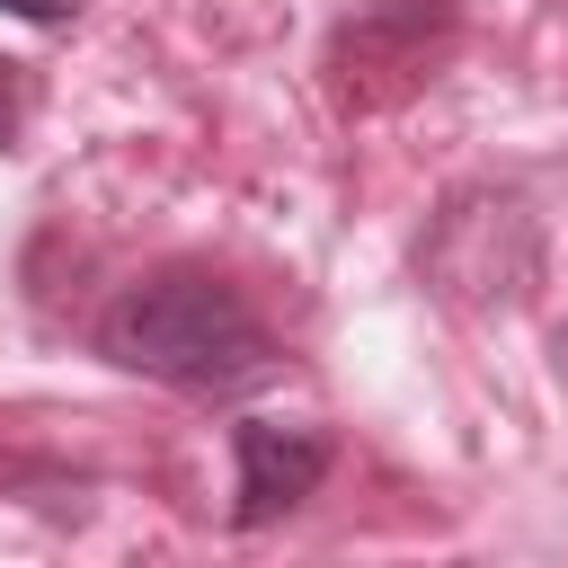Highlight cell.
Listing matches in <instances>:
<instances>
[{
  "mask_svg": "<svg viewBox=\"0 0 568 568\" xmlns=\"http://www.w3.org/2000/svg\"><path fill=\"white\" fill-rule=\"evenodd\" d=\"M98 355L169 390H240L275 364L266 320L213 266H151L98 311Z\"/></svg>",
  "mask_w": 568,
  "mask_h": 568,
  "instance_id": "obj_1",
  "label": "cell"
},
{
  "mask_svg": "<svg viewBox=\"0 0 568 568\" xmlns=\"http://www.w3.org/2000/svg\"><path fill=\"white\" fill-rule=\"evenodd\" d=\"M417 284L470 320H497V311H524L532 284H541V213L515 195V186H462L426 213V240H417Z\"/></svg>",
  "mask_w": 568,
  "mask_h": 568,
  "instance_id": "obj_2",
  "label": "cell"
},
{
  "mask_svg": "<svg viewBox=\"0 0 568 568\" xmlns=\"http://www.w3.org/2000/svg\"><path fill=\"white\" fill-rule=\"evenodd\" d=\"M462 44V0H346L328 44H320V80L346 115H382L399 98H417Z\"/></svg>",
  "mask_w": 568,
  "mask_h": 568,
  "instance_id": "obj_3",
  "label": "cell"
},
{
  "mask_svg": "<svg viewBox=\"0 0 568 568\" xmlns=\"http://www.w3.org/2000/svg\"><path fill=\"white\" fill-rule=\"evenodd\" d=\"M27 106H36V89H27V62H9V53H0V160L18 151V133H27Z\"/></svg>",
  "mask_w": 568,
  "mask_h": 568,
  "instance_id": "obj_5",
  "label": "cell"
},
{
  "mask_svg": "<svg viewBox=\"0 0 568 568\" xmlns=\"http://www.w3.org/2000/svg\"><path fill=\"white\" fill-rule=\"evenodd\" d=\"M231 462H240V497H231V524L257 532L275 515H293L320 479H328V435L320 426H293V417H248L231 426Z\"/></svg>",
  "mask_w": 568,
  "mask_h": 568,
  "instance_id": "obj_4",
  "label": "cell"
},
{
  "mask_svg": "<svg viewBox=\"0 0 568 568\" xmlns=\"http://www.w3.org/2000/svg\"><path fill=\"white\" fill-rule=\"evenodd\" d=\"M9 18H27V27H71L80 18V0H0Z\"/></svg>",
  "mask_w": 568,
  "mask_h": 568,
  "instance_id": "obj_6",
  "label": "cell"
}]
</instances>
